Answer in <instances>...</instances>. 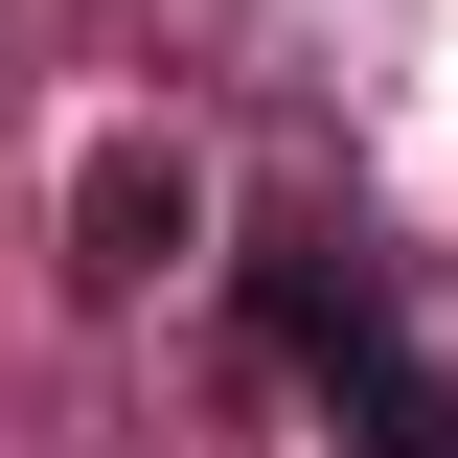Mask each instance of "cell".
Here are the masks:
<instances>
[{
  "instance_id": "1",
  "label": "cell",
  "mask_w": 458,
  "mask_h": 458,
  "mask_svg": "<svg viewBox=\"0 0 458 458\" xmlns=\"http://www.w3.org/2000/svg\"><path fill=\"white\" fill-rule=\"evenodd\" d=\"M252 344H276L298 390L344 412V458H458V367L412 344V298L344 252V229H298V252H252Z\"/></svg>"
},
{
  "instance_id": "2",
  "label": "cell",
  "mask_w": 458,
  "mask_h": 458,
  "mask_svg": "<svg viewBox=\"0 0 458 458\" xmlns=\"http://www.w3.org/2000/svg\"><path fill=\"white\" fill-rule=\"evenodd\" d=\"M138 252H183V161H92V276H138Z\"/></svg>"
}]
</instances>
